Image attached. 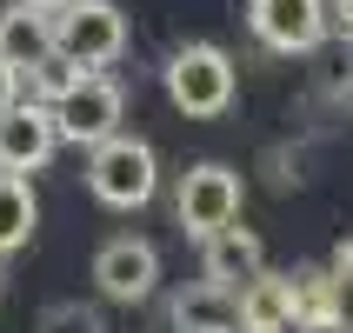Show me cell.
<instances>
[{
  "mask_svg": "<svg viewBox=\"0 0 353 333\" xmlns=\"http://www.w3.org/2000/svg\"><path fill=\"white\" fill-rule=\"evenodd\" d=\"M160 87H167V100H174L187 120H220L227 107H234V94H240V74H234V54H227V47L187 40V47L167 54Z\"/></svg>",
  "mask_w": 353,
  "mask_h": 333,
  "instance_id": "obj_1",
  "label": "cell"
},
{
  "mask_svg": "<svg viewBox=\"0 0 353 333\" xmlns=\"http://www.w3.org/2000/svg\"><path fill=\"white\" fill-rule=\"evenodd\" d=\"M87 194L114 214H140L160 194V154L140 134H107L100 147H87Z\"/></svg>",
  "mask_w": 353,
  "mask_h": 333,
  "instance_id": "obj_2",
  "label": "cell"
},
{
  "mask_svg": "<svg viewBox=\"0 0 353 333\" xmlns=\"http://www.w3.org/2000/svg\"><path fill=\"white\" fill-rule=\"evenodd\" d=\"M54 54L87 67V74H107L127 54V14L114 0H67V7H54Z\"/></svg>",
  "mask_w": 353,
  "mask_h": 333,
  "instance_id": "obj_3",
  "label": "cell"
},
{
  "mask_svg": "<svg viewBox=\"0 0 353 333\" xmlns=\"http://www.w3.org/2000/svg\"><path fill=\"white\" fill-rule=\"evenodd\" d=\"M240 200H247V187H240V174L227 167V160H200V167H187L180 187H174L180 234L214 240L220 227H234V220H240Z\"/></svg>",
  "mask_w": 353,
  "mask_h": 333,
  "instance_id": "obj_4",
  "label": "cell"
},
{
  "mask_svg": "<svg viewBox=\"0 0 353 333\" xmlns=\"http://www.w3.org/2000/svg\"><path fill=\"white\" fill-rule=\"evenodd\" d=\"M120 120H127V94H120L114 74H80L74 94L54 100L60 147H100L107 134H120Z\"/></svg>",
  "mask_w": 353,
  "mask_h": 333,
  "instance_id": "obj_5",
  "label": "cell"
},
{
  "mask_svg": "<svg viewBox=\"0 0 353 333\" xmlns=\"http://www.w3.org/2000/svg\"><path fill=\"white\" fill-rule=\"evenodd\" d=\"M94 287H100V300H114V307H140V300L160 287V247L140 240V234H114L94 254Z\"/></svg>",
  "mask_w": 353,
  "mask_h": 333,
  "instance_id": "obj_6",
  "label": "cell"
},
{
  "mask_svg": "<svg viewBox=\"0 0 353 333\" xmlns=\"http://www.w3.org/2000/svg\"><path fill=\"white\" fill-rule=\"evenodd\" d=\"M247 27L274 54H314L334 20H327V0H254L247 7Z\"/></svg>",
  "mask_w": 353,
  "mask_h": 333,
  "instance_id": "obj_7",
  "label": "cell"
},
{
  "mask_svg": "<svg viewBox=\"0 0 353 333\" xmlns=\"http://www.w3.org/2000/svg\"><path fill=\"white\" fill-rule=\"evenodd\" d=\"M60 154V134H54V107L40 100H14L0 114V174H40L47 160Z\"/></svg>",
  "mask_w": 353,
  "mask_h": 333,
  "instance_id": "obj_8",
  "label": "cell"
},
{
  "mask_svg": "<svg viewBox=\"0 0 353 333\" xmlns=\"http://www.w3.org/2000/svg\"><path fill=\"white\" fill-rule=\"evenodd\" d=\"M267 274V247H260V234L254 227H220L214 240H200V280H214V287H247V280H260Z\"/></svg>",
  "mask_w": 353,
  "mask_h": 333,
  "instance_id": "obj_9",
  "label": "cell"
},
{
  "mask_svg": "<svg viewBox=\"0 0 353 333\" xmlns=\"http://www.w3.org/2000/svg\"><path fill=\"white\" fill-rule=\"evenodd\" d=\"M47 54H54V14H40L27 0L0 7V67L27 74V67H40Z\"/></svg>",
  "mask_w": 353,
  "mask_h": 333,
  "instance_id": "obj_10",
  "label": "cell"
},
{
  "mask_svg": "<svg viewBox=\"0 0 353 333\" xmlns=\"http://www.w3.org/2000/svg\"><path fill=\"white\" fill-rule=\"evenodd\" d=\"M174 327L180 333H240V294L214 287V280H194V287L174 294Z\"/></svg>",
  "mask_w": 353,
  "mask_h": 333,
  "instance_id": "obj_11",
  "label": "cell"
},
{
  "mask_svg": "<svg viewBox=\"0 0 353 333\" xmlns=\"http://www.w3.org/2000/svg\"><path fill=\"white\" fill-rule=\"evenodd\" d=\"M287 294H294V333H340V294L327 267L287 274Z\"/></svg>",
  "mask_w": 353,
  "mask_h": 333,
  "instance_id": "obj_12",
  "label": "cell"
},
{
  "mask_svg": "<svg viewBox=\"0 0 353 333\" xmlns=\"http://www.w3.org/2000/svg\"><path fill=\"white\" fill-rule=\"evenodd\" d=\"M240 333H294V294L287 274H260L240 287Z\"/></svg>",
  "mask_w": 353,
  "mask_h": 333,
  "instance_id": "obj_13",
  "label": "cell"
},
{
  "mask_svg": "<svg viewBox=\"0 0 353 333\" xmlns=\"http://www.w3.org/2000/svg\"><path fill=\"white\" fill-rule=\"evenodd\" d=\"M34 227H40V200H34V187H27L20 174H0V260L20 254V247L34 240Z\"/></svg>",
  "mask_w": 353,
  "mask_h": 333,
  "instance_id": "obj_14",
  "label": "cell"
},
{
  "mask_svg": "<svg viewBox=\"0 0 353 333\" xmlns=\"http://www.w3.org/2000/svg\"><path fill=\"white\" fill-rule=\"evenodd\" d=\"M87 74V67H74V60H60V54H47L40 67H27V100H40V107H54L60 94H74V80Z\"/></svg>",
  "mask_w": 353,
  "mask_h": 333,
  "instance_id": "obj_15",
  "label": "cell"
},
{
  "mask_svg": "<svg viewBox=\"0 0 353 333\" xmlns=\"http://www.w3.org/2000/svg\"><path fill=\"white\" fill-rule=\"evenodd\" d=\"M40 327L47 333H100V314H87V307H54Z\"/></svg>",
  "mask_w": 353,
  "mask_h": 333,
  "instance_id": "obj_16",
  "label": "cell"
},
{
  "mask_svg": "<svg viewBox=\"0 0 353 333\" xmlns=\"http://www.w3.org/2000/svg\"><path fill=\"white\" fill-rule=\"evenodd\" d=\"M327 20H334L340 34H347V40H353V0H327Z\"/></svg>",
  "mask_w": 353,
  "mask_h": 333,
  "instance_id": "obj_17",
  "label": "cell"
},
{
  "mask_svg": "<svg viewBox=\"0 0 353 333\" xmlns=\"http://www.w3.org/2000/svg\"><path fill=\"white\" fill-rule=\"evenodd\" d=\"M14 100H20V74H14V67H0V114H7Z\"/></svg>",
  "mask_w": 353,
  "mask_h": 333,
  "instance_id": "obj_18",
  "label": "cell"
},
{
  "mask_svg": "<svg viewBox=\"0 0 353 333\" xmlns=\"http://www.w3.org/2000/svg\"><path fill=\"white\" fill-rule=\"evenodd\" d=\"M27 7H40V14H54V7H67V0H27Z\"/></svg>",
  "mask_w": 353,
  "mask_h": 333,
  "instance_id": "obj_19",
  "label": "cell"
},
{
  "mask_svg": "<svg viewBox=\"0 0 353 333\" xmlns=\"http://www.w3.org/2000/svg\"><path fill=\"white\" fill-rule=\"evenodd\" d=\"M0 294H7V267H0Z\"/></svg>",
  "mask_w": 353,
  "mask_h": 333,
  "instance_id": "obj_20",
  "label": "cell"
}]
</instances>
